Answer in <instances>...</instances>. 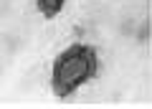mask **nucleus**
Wrapping results in <instances>:
<instances>
[{
	"instance_id": "obj_1",
	"label": "nucleus",
	"mask_w": 152,
	"mask_h": 109,
	"mask_svg": "<svg viewBox=\"0 0 152 109\" xmlns=\"http://www.w3.org/2000/svg\"><path fill=\"white\" fill-rule=\"evenodd\" d=\"M96 71V53L89 46H71L53 64V91L58 97H69Z\"/></svg>"
},
{
	"instance_id": "obj_2",
	"label": "nucleus",
	"mask_w": 152,
	"mask_h": 109,
	"mask_svg": "<svg viewBox=\"0 0 152 109\" xmlns=\"http://www.w3.org/2000/svg\"><path fill=\"white\" fill-rule=\"evenodd\" d=\"M38 8H41V13L48 18H53L56 13H61V8H64V0H38Z\"/></svg>"
}]
</instances>
